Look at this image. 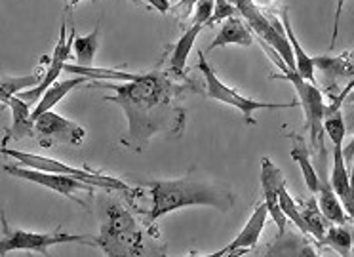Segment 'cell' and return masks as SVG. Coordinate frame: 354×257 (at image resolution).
I'll list each match as a JSON object with an SVG mask.
<instances>
[{
    "label": "cell",
    "mask_w": 354,
    "mask_h": 257,
    "mask_svg": "<svg viewBox=\"0 0 354 257\" xmlns=\"http://www.w3.org/2000/svg\"><path fill=\"white\" fill-rule=\"evenodd\" d=\"M194 80L179 77L171 69H153L143 75H130L122 82L90 80V88H105L113 95L105 97L124 109L128 133L122 145L141 151L154 135L179 137L187 124L183 95L201 92Z\"/></svg>",
    "instance_id": "cell-1"
},
{
    "label": "cell",
    "mask_w": 354,
    "mask_h": 257,
    "mask_svg": "<svg viewBox=\"0 0 354 257\" xmlns=\"http://www.w3.org/2000/svg\"><path fill=\"white\" fill-rule=\"evenodd\" d=\"M153 204L149 211V223L158 221L169 211L187 206H212L221 211H229L234 204L232 191L219 181L189 173L181 180L153 181L149 183Z\"/></svg>",
    "instance_id": "cell-2"
},
{
    "label": "cell",
    "mask_w": 354,
    "mask_h": 257,
    "mask_svg": "<svg viewBox=\"0 0 354 257\" xmlns=\"http://www.w3.org/2000/svg\"><path fill=\"white\" fill-rule=\"evenodd\" d=\"M100 246L107 256H141L143 254V233L130 211L115 200L105 204Z\"/></svg>",
    "instance_id": "cell-3"
},
{
    "label": "cell",
    "mask_w": 354,
    "mask_h": 257,
    "mask_svg": "<svg viewBox=\"0 0 354 257\" xmlns=\"http://www.w3.org/2000/svg\"><path fill=\"white\" fill-rule=\"evenodd\" d=\"M272 78L288 80L292 82L299 105L305 111V128L308 130V141L310 149L315 153L316 170H328V160H326V147H324V113H326V102L320 88L313 82H308L307 78L297 75V70H286L282 75H272Z\"/></svg>",
    "instance_id": "cell-4"
},
{
    "label": "cell",
    "mask_w": 354,
    "mask_h": 257,
    "mask_svg": "<svg viewBox=\"0 0 354 257\" xmlns=\"http://www.w3.org/2000/svg\"><path fill=\"white\" fill-rule=\"evenodd\" d=\"M231 2L236 6L240 16L248 21V27L252 29L255 39H261L270 48H274L278 55L286 61V65L292 70H297L292 44L288 40V35H286V29L282 21H280V17L265 16L263 10L255 4L254 0H231Z\"/></svg>",
    "instance_id": "cell-5"
},
{
    "label": "cell",
    "mask_w": 354,
    "mask_h": 257,
    "mask_svg": "<svg viewBox=\"0 0 354 257\" xmlns=\"http://www.w3.org/2000/svg\"><path fill=\"white\" fill-rule=\"evenodd\" d=\"M80 242L88 246H97V238L90 234H67V233H32L24 229H12L2 216V240H0V256L10 251H37L40 256H48V249L59 244Z\"/></svg>",
    "instance_id": "cell-6"
},
{
    "label": "cell",
    "mask_w": 354,
    "mask_h": 257,
    "mask_svg": "<svg viewBox=\"0 0 354 257\" xmlns=\"http://www.w3.org/2000/svg\"><path fill=\"white\" fill-rule=\"evenodd\" d=\"M2 155L14 158L19 164L24 166H29V168H37V170H46L54 171V173H65V175H71V178H77V180L84 181V183H90L93 187L105 189V191H122V193H128L131 191L124 181L116 180V178H111V175H105V173H100V171L92 170H82V168H73V166H67V164L59 162L55 158H50V156H40L35 155V153H25V151H17V149H8L6 145H2Z\"/></svg>",
    "instance_id": "cell-7"
},
{
    "label": "cell",
    "mask_w": 354,
    "mask_h": 257,
    "mask_svg": "<svg viewBox=\"0 0 354 257\" xmlns=\"http://www.w3.org/2000/svg\"><path fill=\"white\" fill-rule=\"evenodd\" d=\"M198 69L202 70L204 75V80H206V95L209 99H216V102H221L225 105H231L234 109H239L242 113V117L246 118L248 124H255L254 113L259 109H293L297 107L299 102H290V103H267V102H255V99H250L246 95L239 94L234 88H229L227 84H223L219 78H217L216 70L209 67L208 59L204 52H198Z\"/></svg>",
    "instance_id": "cell-8"
},
{
    "label": "cell",
    "mask_w": 354,
    "mask_h": 257,
    "mask_svg": "<svg viewBox=\"0 0 354 257\" xmlns=\"http://www.w3.org/2000/svg\"><path fill=\"white\" fill-rule=\"evenodd\" d=\"M4 171L14 175V178H19V180H27L37 183L40 187H46L50 191H54L57 195L67 196V198H73L75 202H78L80 206H84V200H82V195H90L93 193V185L90 183H84V181L77 180V178H71V175H65V173H54V171L46 170H37V168H29V166H12V164H6L4 166Z\"/></svg>",
    "instance_id": "cell-9"
},
{
    "label": "cell",
    "mask_w": 354,
    "mask_h": 257,
    "mask_svg": "<svg viewBox=\"0 0 354 257\" xmlns=\"http://www.w3.org/2000/svg\"><path fill=\"white\" fill-rule=\"evenodd\" d=\"M35 137L42 143V147H52L54 143H67L77 147L84 141L86 130L54 111H46L35 120Z\"/></svg>",
    "instance_id": "cell-10"
},
{
    "label": "cell",
    "mask_w": 354,
    "mask_h": 257,
    "mask_svg": "<svg viewBox=\"0 0 354 257\" xmlns=\"http://www.w3.org/2000/svg\"><path fill=\"white\" fill-rule=\"evenodd\" d=\"M75 39H77V31H75V29H71V35L67 37V32H65V23H63L62 32H59V40H57V44H55L54 54H52L50 65L46 67V75H44V78H42V82H40L39 86H35V88L29 90V92H21V94H17L25 103H27V105H31V107L32 105H37L48 88L57 82V78H59V75H62V70L65 69V65H67V57H69L71 48L75 46Z\"/></svg>",
    "instance_id": "cell-11"
},
{
    "label": "cell",
    "mask_w": 354,
    "mask_h": 257,
    "mask_svg": "<svg viewBox=\"0 0 354 257\" xmlns=\"http://www.w3.org/2000/svg\"><path fill=\"white\" fill-rule=\"evenodd\" d=\"M284 175L272 164L270 158H263L261 160V187H263V202L269 208V216L278 227V236L286 233V225H288V218L280 208V187H282Z\"/></svg>",
    "instance_id": "cell-12"
},
{
    "label": "cell",
    "mask_w": 354,
    "mask_h": 257,
    "mask_svg": "<svg viewBox=\"0 0 354 257\" xmlns=\"http://www.w3.org/2000/svg\"><path fill=\"white\" fill-rule=\"evenodd\" d=\"M267 218H269V208H267V204L261 202L257 208H255L254 213L250 216V219H248V223L244 225V229L236 234V238H234L229 246H225L221 251L212 254V257L234 256V254L240 251V249L255 248V244H257V240H259V236H261V233L265 231Z\"/></svg>",
    "instance_id": "cell-13"
},
{
    "label": "cell",
    "mask_w": 354,
    "mask_h": 257,
    "mask_svg": "<svg viewBox=\"0 0 354 257\" xmlns=\"http://www.w3.org/2000/svg\"><path fill=\"white\" fill-rule=\"evenodd\" d=\"M318 206L326 218L330 219L331 223H337V225H346L348 223V218H346L345 208H343V202L337 196V193L333 191V185L330 181V173L328 170L318 171Z\"/></svg>",
    "instance_id": "cell-14"
},
{
    "label": "cell",
    "mask_w": 354,
    "mask_h": 257,
    "mask_svg": "<svg viewBox=\"0 0 354 257\" xmlns=\"http://www.w3.org/2000/svg\"><path fill=\"white\" fill-rule=\"evenodd\" d=\"M313 59H315L316 70L322 73L330 88L339 78L354 77V50L339 55H316Z\"/></svg>",
    "instance_id": "cell-15"
},
{
    "label": "cell",
    "mask_w": 354,
    "mask_h": 257,
    "mask_svg": "<svg viewBox=\"0 0 354 257\" xmlns=\"http://www.w3.org/2000/svg\"><path fill=\"white\" fill-rule=\"evenodd\" d=\"M4 107H10L12 111V128L8 130V135L2 140V145H6L10 137H14V140L35 137V120H32L31 105H27L19 95H14Z\"/></svg>",
    "instance_id": "cell-16"
},
{
    "label": "cell",
    "mask_w": 354,
    "mask_h": 257,
    "mask_svg": "<svg viewBox=\"0 0 354 257\" xmlns=\"http://www.w3.org/2000/svg\"><path fill=\"white\" fill-rule=\"evenodd\" d=\"M254 42V32L252 29L244 23L242 17H227L225 19L221 31L217 32L216 40L209 44L208 50H216V48L229 46V44H239V46H250Z\"/></svg>",
    "instance_id": "cell-17"
},
{
    "label": "cell",
    "mask_w": 354,
    "mask_h": 257,
    "mask_svg": "<svg viewBox=\"0 0 354 257\" xmlns=\"http://www.w3.org/2000/svg\"><path fill=\"white\" fill-rule=\"evenodd\" d=\"M278 17H280V21H282V25H284L286 35H288V40H290V44H292L293 55H295V67H297V75H301L303 78H307L308 82L316 84L315 59H313V57H310L308 54H305V50L301 48L299 40H297L295 32H293L292 21H290V12H288V8L280 10Z\"/></svg>",
    "instance_id": "cell-18"
},
{
    "label": "cell",
    "mask_w": 354,
    "mask_h": 257,
    "mask_svg": "<svg viewBox=\"0 0 354 257\" xmlns=\"http://www.w3.org/2000/svg\"><path fill=\"white\" fill-rule=\"evenodd\" d=\"M90 77H84V75H80V77H73L67 78V80H59V82H55L54 86H50L44 95L40 97V102L35 105V109H32V120H37L40 115H44L46 111H52L57 105V103L62 102L65 95L69 94L71 90H75L77 86H80L82 82H86Z\"/></svg>",
    "instance_id": "cell-19"
},
{
    "label": "cell",
    "mask_w": 354,
    "mask_h": 257,
    "mask_svg": "<svg viewBox=\"0 0 354 257\" xmlns=\"http://www.w3.org/2000/svg\"><path fill=\"white\" fill-rule=\"evenodd\" d=\"M204 27H206V25H202V23L191 25V27L185 31V35L177 40L174 50H171V54H169V69L174 70L176 75H179V77H187L185 75L187 57H189L191 50H193L194 40H196V37L201 35V31L204 29Z\"/></svg>",
    "instance_id": "cell-20"
},
{
    "label": "cell",
    "mask_w": 354,
    "mask_h": 257,
    "mask_svg": "<svg viewBox=\"0 0 354 257\" xmlns=\"http://www.w3.org/2000/svg\"><path fill=\"white\" fill-rule=\"evenodd\" d=\"M293 141V147H292V158L295 162L299 164L301 173H303V180H305V185L308 187V191L316 195L318 193V171H316L315 164L310 162V155H308V147H307V141L303 135L299 133H295V135H290Z\"/></svg>",
    "instance_id": "cell-21"
},
{
    "label": "cell",
    "mask_w": 354,
    "mask_h": 257,
    "mask_svg": "<svg viewBox=\"0 0 354 257\" xmlns=\"http://www.w3.org/2000/svg\"><path fill=\"white\" fill-rule=\"evenodd\" d=\"M301 216H303V221L307 225L308 236H313L318 242L322 240L324 234H326V229H328L331 221L324 216L315 196L308 198V202H305V206L301 208Z\"/></svg>",
    "instance_id": "cell-22"
},
{
    "label": "cell",
    "mask_w": 354,
    "mask_h": 257,
    "mask_svg": "<svg viewBox=\"0 0 354 257\" xmlns=\"http://www.w3.org/2000/svg\"><path fill=\"white\" fill-rule=\"evenodd\" d=\"M320 244L326 246V248L335 249L339 256H351V249H353V233L345 225L330 223Z\"/></svg>",
    "instance_id": "cell-23"
},
{
    "label": "cell",
    "mask_w": 354,
    "mask_h": 257,
    "mask_svg": "<svg viewBox=\"0 0 354 257\" xmlns=\"http://www.w3.org/2000/svg\"><path fill=\"white\" fill-rule=\"evenodd\" d=\"M305 234L301 236H290L286 238V234L278 236V244L274 248L267 251V256H316L315 248L305 242Z\"/></svg>",
    "instance_id": "cell-24"
},
{
    "label": "cell",
    "mask_w": 354,
    "mask_h": 257,
    "mask_svg": "<svg viewBox=\"0 0 354 257\" xmlns=\"http://www.w3.org/2000/svg\"><path fill=\"white\" fill-rule=\"evenodd\" d=\"M42 78L39 73L37 75H29V77H2V84H0V99L2 103L6 105V103L14 97V95L21 94V90H27V88H31V86H39L42 82Z\"/></svg>",
    "instance_id": "cell-25"
},
{
    "label": "cell",
    "mask_w": 354,
    "mask_h": 257,
    "mask_svg": "<svg viewBox=\"0 0 354 257\" xmlns=\"http://www.w3.org/2000/svg\"><path fill=\"white\" fill-rule=\"evenodd\" d=\"M97 39H100V27H95L88 37H77L75 39V54H77V61L82 67H90L92 65L93 55L97 50Z\"/></svg>",
    "instance_id": "cell-26"
},
{
    "label": "cell",
    "mask_w": 354,
    "mask_h": 257,
    "mask_svg": "<svg viewBox=\"0 0 354 257\" xmlns=\"http://www.w3.org/2000/svg\"><path fill=\"white\" fill-rule=\"evenodd\" d=\"M345 120H346V130L351 128V130L354 132V86H353V90H351V94H348V102H346ZM343 155H345L346 162H353V158H354V135H353V141H351V145L343 147Z\"/></svg>",
    "instance_id": "cell-27"
},
{
    "label": "cell",
    "mask_w": 354,
    "mask_h": 257,
    "mask_svg": "<svg viewBox=\"0 0 354 257\" xmlns=\"http://www.w3.org/2000/svg\"><path fill=\"white\" fill-rule=\"evenodd\" d=\"M214 10H216V0H198L196 6H194L193 23L209 25V19L214 16Z\"/></svg>",
    "instance_id": "cell-28"
},
{
    "label": "cell",
    "mask_w": 354,
    "mask_h": 257,
    "mask_svg": "<svg viewBox=\"0 0 354 257\" xmlns=\"http://www.w3.org/2000/svg\"><path fill=\"white\" fill-rule=\"evenodd\" d=\"M236 6L232 4L231 0H216V10H214V16L209 19V25L217 23V21H223L227 17L234 16Z\"/></svg>",
    "instance_id": "cell-29"
},
{
    "label": "cell",
    "mask_w": 354,
    "mask_h": 257,
    "mask_svg": "<svg viewBox=\"0 0 354 257\" xmlns=\"http://www.w3.org/2000/svg\"><path fill=\"white\" fill-rule=\"evenodd\" d=\"M343 6H345V0H337V2H335V16H333V31H331V42H330V48L335 46V40H337V32H339V17H341V12H343Z\"/></svg>",
    "instance_id": "cell-30"
},
{
    "label": "cell",
    "mask_w": 354,
    "mask_h": 257,
    "mask_svg": "<svg viewBox=\"0 0 354 257\" xmlns=\"http://www.w3.org/2000/svg\"><path fill=\"white\" fill-rule=\"evenodd\" d=\"M145 4H149L151 8L158 10L160 14H168L171 12V4H169V0H143Z\"/></svg>",
    "instance_id": "cell-31"
},
{
    "label": "cell",
    "mask_w": 354,
    "mask_h": 257,
    "mask_svg": "<svg viewBox=\"0 0 354 257\" xmlns=\"http://www.w3.org/2000/svg\"><path fill=\"white\" fill-rule=\"evenodd\" d=\"M78 2H82V0H69V6L73 8V6H77Z\"/></svg>",
    "instance_id": "cell-32"
},
{
    "label": "cell",
    "mask_w": 354,
    "mask_h": 257,
    "mask_svg": "<svg viewBox=\"0 0 354 257\" xmlns=\"http://www.w3.org/2000/svg\"><path fill=\"white\" fill-rule=\"evenodd\" d=\"M351 256H354V233H353V249H351Z\"/></svg>",
    "instance_id": "cell-33"
}]
</instances>
